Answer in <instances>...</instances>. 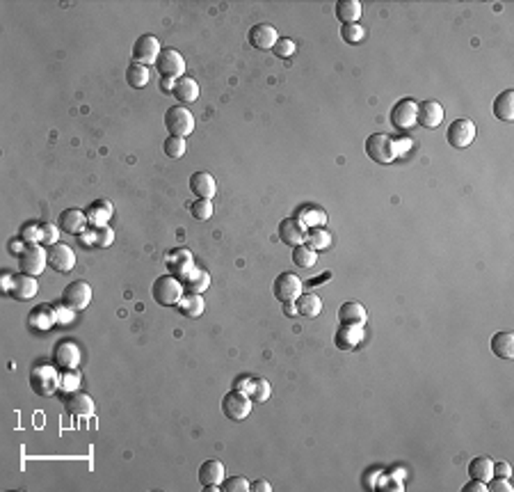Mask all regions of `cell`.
I'll return each instance as SVG.
<instances>
[{
    "label": "cell",
    "mask_w": 514,
    "mask_h": 492,
    "mask_svg": "<svg viewBox=\"0 0 514 492\" xmlns=\"http://www.w3.org/2000/svg\"><path fill=\"white\" fill-rule=\"evenodd\" d=\"M64 410L73 417H89V414H94V401H92V396L75 389V392H66Z\"/></svg>",
    "instance_id": "23"
},
{
    "label": "cell",
    "mask_w": 514,
    "mask_h": 492,
    "mask_svg": "<svg viewBox=\"0 0 514 492\" xmlns=\"http://www.w3.org/2000/svg\"><path fill=\"white\" fill-rule=\"evenodd\" d=\"M247 37H249V44L258 51L274 49V44L279 42L277 28H272L270 23H256L254 28H249V35Z\"/></svg>",
    "instance_id": "18"
},
{
    "label": "cell",
    "mask_w": 514,
    "mask_h": 492,
    "mask_svg": "<svg viewBox=\"0 0 514 492\" xmlns=\"http://www.w3.org/2000/svg\"><path fill=\"white\" fill-rule=\"evenodd\" d=\"M64 375L66 378L62 380V389H64V392H75V389H78V382H80V373L71 368V371L64 373Z\"/></svg>",
    "instance_id": "48"
},
{
    "label": "cell",
    "mask_w": 514,
    "mask_h": 492,
    "mask_svg": "<svg viewBox=\"0 0 514 492\" xmlns=\"http://www.w3.org/2000/svg\"><path fill=\"white\" fill-rule=\"evenodd\" d=\"M368 318V312L366 307L361 303H356V300H350V303H343L341 309H339V320L341 323H347V325H363Z\"/></svg>",
    "instance_id": "28"
},
{
    "label": "cell",
    "mask_w": 514,
    "mask_h": 492,
    "mask_svg": "<svg viewBox=\"0 0 514 492\" xmlns=\"http://www.w3.org/2000/svg\"><path fill=\"white\" fill-rule=\"evenodd\" d=\"M441 121H443V108H441L439 101L430 99V101L418 104V108H416V124H421L425 128H437Z\"/></svg>",
    "instance_id": "17"
},
{
    "label": "cell",
    "mask_w": 514,
    "mask_h": 492,
    "mask_svg": "<svg viewBox=\"0 0 514 492\" xmlns=\"http://www.w3.org/2000/svg\"><path fill=\"white\" fill-rule=\"evenodd\" d=\"M318 261V252H313L308 245H295L293 248V263L297 266V268H311Z\"/></svg>",
    "instance_id": "39"
},
{
    "label": "cell",
    "mask_w": 514,
    "mask_h": 492,
    "mask_svg": "<svg viewBox=\"0 0 514 492\" xmlns=\"http://www.w3.org/2000/svg\"><path fill=\"white\" fill-rule=\"evenodd\" d=\"M190 213L195 220H210L212 218V202L210 200H195L190 204Z\"/></svg>",
    "instance_id": "41"
},
{
    "label": "cell",
    "mask_w": 514,
    "mask_h": 492,
    "mask_svg": "<svg viewBox=\"0 0 514 492\" xmlns=\"http://www.w3.org/2000/svg\"><path fill=\"white\" fill-rule=\"evenodd\" d=\"M485 490H487V483L476 481V478H473L471 483H466L464 488H462V492H485Z\"/></svg>",
    "instance_id": "51"
},
{
    "label": "cell",
    "mask_w": 514,
    "mask_h": 492,
    "mask_svg": "<svg viewBox=\"0 0 514 492\" xmlns=\"http://www.w3.org/2000/svg\"><path fill=\"white\" fill-rule=\"evenodd\" d=\"M361 16V3L359 0H339L336 3V19L347 25V23H356Z\"/></svg>",
    "instance_id": "31"
},
{
    "label": "cell",
    "mask_w": 514,
    "mask_h": 492,
    "mask_svg": "<svg viewBox=\"0 0 514 492\" xmlns=\"http://www.w3.org/2000/svg\"><path fill=\"white\" fill-rule=\"evenodd\" d=\"M62 305H66L69 309L73 312H82L85 307L92 303V286H89L85 279H75V282H69L62 291Z\"/></svg>",
    "instance_id": "6"
},
{
    "label": "cell",
    "mask_w": 514,
    "mask_h": 492,
    "mask_svg": "<svg viewBox=\"0 0 514 492\" xmlns=\"http://www.w3.org/2000/svg\"><path fill=\"white\" fill-rule=\"evenodd\" d=\"M366 154L370 161L380 163V165H389L397 159L395 154V140L387 133H375L366 140Z\"/></svg>",
    "instance_id": "3"
},
{
    "label": "cell",
    "mask_w": 514,
    "mask_h": 492,
    "mask_svg": "<svg viewBox=\"0 0 514 492\" xmlns=\"http://www.w3.org/2000/svg\"><path fill=\"white\" fill-rule=\"evenodd\" d=\"M160 42L154 35H142L137 37V42L133 44V62L137 65H156L158 56H160Z\"/></svg>",
    "instance_id": "12"
},
{
    "label": "cell",
    "mask_w": 514,
    "mask_h": 492,
    "mask_svg": "<svg viewBox=\"0 0 514 492\" xmlns=\"http://www.w3.org/2000/svg\"><path fill=\"white\" fill-rule=\"evenodd\" d=\"M39 231H41V238H39L41 245H55V243H58V234H60L58 224H51V222L39 224Z\"/></svg>",
    "instance_id": "44"
},
{
    "label": "cell",
    "mask_w": 514,
    "mask_h": 492,
    "mask_svg": "<svg viewBox=\"0 0 514 492\" xmlns=\"http://www.w3.org/2000/svg\"><path fill=\"white\" fill-rule=\"evenodd\" d=\"M27 323H30L32 330H48V327H53L58 323V314H55V307L51 305H37L32 307L30 316H27Z\"/></svg>",
    "instance_id": "25"
},
{
    "label": "cell",
    "mask_w": 514,
    "mask_h": 492,
    "mask_svg": "<svg viewBox=\"0 0 514 492\" xmlns=\"http://www.w3.org/2000/svg\"><path fill=\"white\" fill-rule=\"evenodd\" d=\"M171 94H174V99L178 101V106L195 104V101L199 99V83L190 76H181L174 83V90H171Z\"/></svg>",
    "instance_id": "27"
},
{
    "label": "cell",
    "mask_w": 514,
    "mask_h": 492,
    "mask_svg": "<svg viewBox=\"0 0 514 492\" xmlns=\"http://www.w3.org/2000/svg\"><path fill=\"white\" fill-rule=\"evenodd\" d=\"M178 279H181L183 289H188L190 293H201L210 286V277L208 272H206L204 268H195V266H188L183 272H178L176 275Z\"/></svg>",
    "instance_id": "19"
},
{
    "label": "cell",
    "mask_w": 514,
    "mask_h": 492,
    "mask_svg": "<svg viewBox=\"0 0 514 492\" xmlns=\"http://www.w3.org/2000/svg\"><path fill=\"white\" fill-rule=\"evenodd\" d=\"M329 277H332V272H325V275H320L318 279H311V282H308V286H320V284L325 282V279H329Z\"/></svg>",
    "instance_id": "55"
},
{
    "label": "cell",
    "mask_w": 514,
    "mask_h": 492,
    "mask_svg": "<svg viewBox=\"0 0 514 492\" xmlns=\"http://www.w3.org/2000/svg\"><path fill=\"white\" fill-rule=\"evenodd\" d=\"M295 307H297L299 316L315 318V316H320V312H322V300L315 296V293H302V296L295 300Z\"/></svg>",
    "instance_id": "33"
},
{
    "label": "cell",
    "mask_w": 514,
    "mask_h": 492,
    "mask_svg": "<svg viewBox=\"0 0 514 492\" xmlns=\"http://www.w3.org/2000/svg\"><path fill=\"white\" fill-rule=\"evenodd\" d=\"M249 490L254 492H272V485L265 481V478H256L254 483H249Z\"/></svg>",
    "instance_id": "50"
},
{
    "label": "cell",
    "mask_w": 514,
    "mask_h": 492,
    "mask_svg": "<svg viewBox=\"0 0 514 492\" xmlns=\"http://www.w3.org/2000/svg\"><path fill=\"white\" fill-rule=\"evenodd\" d=\"M487 490H491V492H512V485L507 483V478H500V476H496V481H489V485H487Z\"/></svg>",
    "instance_id": "49"
},
{
    "label": "cell",
    "mask_w": 514,
    "mask_h": 492,
    "mask_svg": "<svg viewBox=\"0 0 514 492\" xmlns=\"http://www.w3.org/2000/svg\"><path fill=\"white\" fill-rule=\"evenodd\" d=\"M493 115L503 121H514V90L500 92L493 101Z\"/></svg>",
    "instance_id": "34"
},
{
    "label": "cell",
    "mask_w": 514,
    "mask_h": 492,
    "mask_svg": "<svg viewBox=\"0 0 514 492\" xmlns=\"http://www.w3.org/2000/svg\"><path fill=\"white\" fill-rule=\"evenodd\" d=\"M304 245H308V248H311L313 252L329 250V245H332V236H329V231H325V229L311 227V229H306Z\"/></svg>",
    "instance_id": "37"
},
{
    "label": "cell",
    "mask_w": 514,
    "mask_h": 492,
    "mask_svg": "<svg viewBox=\"0 0 514 492\" xmlns=\"http://www.w3.org/2000/svg\"><path fill=\"white\" fill-rule=\"evenodd\" d=\"M156 69L162 78H169V80L181 78V76H185V60L178 51L164 49V51H160V56H158V60H156Z\"/></svg>",
    "instance_id": "10"
},
{
    "label": "cell",
    "mask_w": 514,
    "mask_h": 492,
    "mask_svg": "<svg viewBox=\"0 0 514 492\" xmlns=\"http://www.w3.org/2000/svg\"><path fill=\"white\" fill-rule=\"evenodd\" d=\"M39 238H41V231H39L37 224H27V227L21 231V241H25V245L27 243H39Z\"/></svg>",
    "instance_id": "47"
},
{
    "label": "cell",
    "mask_w": 514,
    "mask_h": 492,
    "mask_svg": "<svg viewBox=\"0 0 514 492\" xmlns=\"http://www.w3.org/2000/svg\"><path fill=\"white\" fill-rule=\"evenodd\" d=\"M87 220H89V218L82 213L80 209H64L58 218V227L62 231H66V234H71V236H82V234H85Z\"/></svg>",
    "instance_id": "16"
},
{
    "label": "cell",
    "mask_w": 514,
    "mask_h": 492,
    "mask_svg": "<svg viewBox=\"0 0 514 492\" xmlns=\"http://www.w3.org/2000/svg\"><path fill=\"white\" fill-rule=\"evenodd\" d=\"M30 387L37 396H53L62 389V375L48 364L34 366L30 371Z\"/></svg>",
    "instance_id": "2"
},
{
    "label": "cell",
    "mask_w": 514,
    "mask_h": 492,
    "mask_svg": "<svg viewBox=\"0 0 514 492\" xmlns=\"http://www.w3.org/2000/svg\"><path fill=\"white\" fill-rule=\"evenodd\" d=\"M469 474H471V478H476V481L489 483L493 478V460L487 456L473 458V460L469 462Z\"/></svg>",
    "instance_id": "30"
},
{
    "label": "cell",
    "mask_w": 514,
    "mask_h": 492,
    "mask_svg": "<svg viewBox=\"0 0 514 492\" xmlns=\"http://www.w3.org/2000/svg\"><path fill=\"white\" fill-rule=\"evenodd\" d=\"M363 339V325H347V323H341V327L336 330V339L334 344L339 351H354L356 346L361 344Z\"/></svg>",
    "instance_id": "21"
},
{
    "label": "cell",
    "mask_w": 514,
    "mask_h": 492,
    "mask_svg": "<svg viewBox=\"0 0 514 492\" xmlns=\"http://www.w3.org/2000/svg\"><path fill=\"white\" fill-rule=\"evenodd\" d=\"M164 128L169 131V135H176V138H188V135L195 131V117L185 106H171L167 113H164Z\"/></svg>",
    "instance_id": "4"
},
{
    "label": "cell",
    "mask_w": 514,
    "mask_h": 492,
    "mask_svg": "<svg viewBox=\"0 0 514 492\" xmlns=\"http://www.w3.org/2000/svg\"><path fill=\"white\" fill-rule=\"evenodd\" d=\"M277 231H279L281 243L291 245V248L302 245L304 243V236H306V227L297 220V218H286V220H281Z\"/></svg>",
    "instance_id": "20"
},
{
    "label": "cell",
    "mask_w": 514,
    "mask_h": 492,
    "mask_svg": "<svg viewBox=\"0 0 514 492\" xmlns=\"http://www.w3.org/2000/svg\"><path fill=\"white\" fill-rule=\"evenodd\" d=\"M491 351L496 358L512 360L514 358V334L512 332H496L491 337Z\"/></svg>",
    "instance_id": "32"
},
{
    "label": "cell",
    "mask_w": 514,
    "mask_h": 492,
    "mask_svg": "<svg viewBox=\"0 0 514 492\" xmlns=\"http://www.w3.org/2000/svg\"><path fill=\"white\" fill-rule=\"evenodd\" d=\"M284 312H286V316H295V314H297V307H295V303H284Z\"/></svg>",
    "instance_id": "54"
},
{
    "label": "cell",
    "mask_w": 514,
    "mask_h": 492,
    "mask_svg": "<svg viewBox=\"0 0 514 492\" xmlns=\"http://www.w3.org/2000/svg\"><path fill=\"white\" fill-rule=\"evenodd\" d=\"M48 266V252L41 248V243H27L19 255V268L25 275H41Z\"/></svg>",
    "instance_id": "5"
},
{
    "label": "cell",
    "mask_w": 514,
    "mask_h": 492,
    "mask_svg": "<svg viewBox=\"0 0 514 492\" xmlns=\"http://www.w3.org/2000/svg\"><path fill=\"white\" fill-rule=\"evenodd\" d=\"M302 289H304V284L295 272H281L272 284V293L279 303H295L302 296Z\"/></svg>",
    "instance_id": "8"
},
{
    "label": "cell",
    "mask_w": 514,
    "mask_h": 492,
    "mask_svg": "<svg viewBox=\"0 0 514 492\" xmlns=\"http://www.w3.org/2000/svg\"><path fill=\"white\" fill-rule=\"evenodd\" d=\"M37 289H39L37 279H34L32 275H25V272H19V275H12L10 291L7 293L16 300H30V298H34Z\"/></svg>",
    "instance_id": "22"
},
{
    "label": "cell",
    "mask_w": 514,
    "mask_h": 492,
    "mask_svg": "<svg viewBox=\"0 0 514 492\" xmlns=\"http://www.w3.org/2000/svg\"><path fill=\"white\" fill-rule=\"evenodd\" d=\"M295 42L293 39H279L277 44H274V53H277V58H284V60H288L295 53Z\"/></svg>",
    "instance_id": "46"
},
{
    "label": "cell",
    "mask_w": 514,
    "mask_h": 492,
    "mask_svg": "<svg viewBox=\"0 0 514 492\" xmlns=\"http://www.w3.org/2000/svg\"><path fill=\"white\" fill-rule=\"evenodd\" d=\"M341 37H343V42L356 44V42H361V39H363V28L359 23H347V25H343V28H341Z\"/></svg>",
    "instance_id": "43"
},
{
    "label": "cell",
    "mask_w": 514,
    "mask_h": 492,
    "mask_svg": "<svg viewBox=\"0 0 514 492\" xmlns=\"http://www.w3.org/2000/svg\"><path fill=\"white\" fill-rule=\"evenodd\" d=\"M183 284L176 275H160L151 286V296L160 307H174L183 298Z\"/></svg>",
    "instance_id": "1"
},
{
    "label": "cell",
    "mask_w": 514,
    "mask_h": 492,
    "mask_svg": "<svg viewBox=\"0 0 514 492\" xmlns=\"http://www.w3.org/2000/svg\"><path fill=\"white\" fill-rule=\"evenodd\" d=\"M162 149L169 159H181V156H185V152H188V145H185V138L169 135V138L162 142Z\"/></svg>",
    "instance_id": "40"
},
{
    "label": "cell",
    "mask_w": 514,
    "mask_h": 492,
    "mask_svg": "<svg viewBox=\"0 0 514 492\" xmlns=\"http://www.w3.org/2000/svg\"><path fill=\"white\" fill-rule=\"evenodd\" d=\"M89 211H92V213L87 215L89 220H92V222H103L106 218L112 215L114 209H112V204H110V202H96V204H92V207H89Z\"/></svg>",
    "instance_id": "42"
},
{
    "label": "cell",
    "mask_w": 514,
    "mask_h": 492,
    "mask_svg": "<svg viewBox=\"0 0 514 492\" xmlns=\"http://www.w3.org/2000/svg\"><path fill=\"white\" fill-rule=\"evenodd\" d=\"M222 490L224 492H247L249 490V481L243 476H231V478H226V481H222Z\"/></svg>",
    "instance_id": "45"
},
{
    "label": "cell",
    "mask_w": 514,
    "mask_h": 492,
    "mask_svg": "<svg viewBox=\"0 0 514 492\" xmlns=\"http://www.w3.org/2000/svg\"><path fill=\"white\" fill-rule=\"evenodd\" d=\"M176 307H178V312H181L183 316L199 318L206 309V303H204V298L199 296V293H185V296L178 300Z\"/></svg>",
    "instance_id": "29"
},
{
    "label": "cell",
    "mask_w": 514,
    "mask_h": 492,
    "mask_svg": "<svg viewBox=\"0 0 514 492\" xmlns=\"http://www.w3.org/2000/svg\"><path fill=\"white\" fill-rule=\"evenodd\" d=\"M126 80L130 83V87H135V90H142V87L149 85L151 69H149V67H144V65L130 62L128 69H126Z\"/></svg>",
    "instance_id": "36"
},
{
    "label": "cell",
    "mask_w": 514,
    "mask_h": 492,
    "mask_svg": "<svg viewBox=\"0 0 514 492\" xmlns=\"http://www.w3.org/2000/svg\"><path fill=\"white\" fill-rule=\"evenodd\" d=\"M190 190L197 195V200H212L217 193V183L210 172H195L190 176Z\"/></svg>",
    "instance_id": "24"
},
{
    "label": "cell",
    "mask_w": 514,
    "mask_h": 492,
    "mask_svg": "<svg viewBox=\"0 0 514 492\" xmlns=\"http://www.w3.org/2000/svg\"><path fill=\"white\" fill-rule=\"evenodd\" d=\"M224 478V465L219 460H204L201 467H199V483L204 488H219ZM222 490V488H219Z\"/></svg>",
    "instance_id": "26"
},
{
    "label": "cell",
    "mask_w": 514,
    "mask_h": 492,
    "mask_svg": "<svg viewBox=\"0 0 514 492\" xmlns=\"http://www.w3.org/2000/svg\"><path fill=\"white\" fill-rule=\"evenodd\" d=\"M295 218H297V220H299L302 224H304L306 229H311V227H322V224H325V220H327L325 211H322L320 207H304Z\"/></svg>",
    "instance_id": "38"
},
{
    "label": "cell",
    "mask_w": 514,
    "mask_h": 492,
    "mask_svg": "<svg viewBox=\"0 0 514 492\" xmlns=\"http://www.w3.org/2000/svg\"><path fill=\"white\" fill-rule=\"evenodd\" d=\"M174 83H176V80L162 78V80H160V87H162V92H171V90H174Z\"/></svg>",
    "instance_id": "53"
},
{
    "label": "cell",
    "mask_w": 514,
    "mask_h": 492,
    "mask_svg": "<svg viewBox=\"0 0 514 492\" xmlns=\"http://www.w3.org/2000/svg\"><path fill=\"white\" fill-rule=\"evenodd\" d=\"M510 465H507V462H496V465H493V476H500V478H507V476H510Z\"/></svg>",
    "instance_id": "52"
},
{
    "label": "cell",
    "mask_w": 514,
    "mask_h": 492,
    "mask_svg": "<svg viewBox=\"0 0 514 492\" xmlns=\"http://www.w3.org/2000/svg\"><path fill=\"white\" fill-rule=\"evenodd\" d=\"M222 412L226 419L231 421H243L252 412V399L240 389H231L229 394H224L222 399Z\"/></svg>",
    "instance_id": "7"
},
{
    "label": "cell",
    "mask_w": 514,
    "mask_h": 492,
    "mask_svg": "<svg viewBox=\"0 0 514 492\" xmlns=\"http://www.w3.org/2000/svg\"><path fill=\"white\" fill-rule=\"evenodd\" d=\"M476 124H473V119L469 117H459L455 119L452 124L448 126V131H445V138H448V145L455 147V149H464L469 147L473 140H476Z\"/></svg>",
    "instance_id": "9"
},
{
    "label": "cell",
    "mask_w": 514,
    "mask_h": 492,
    "mask_svg": "<svg viewBox=\"0 0 514 492\" xmlns=\"http://www.w3.org/2000/svg\"><path fill=\"white\" fill-rule=\"evenodd\" d=\"M48 266L58 272H71L75 268V252L71 250V245L64 243H55L48 250Z\"/></svg>",
    "instance_id": "13"
},
{
    "label": "cell",
    "mask_w": 514,
    "mask_h": 492,
    "mask_svg": "<svg viewBox=\"0 0 514 492\" xmlns=\"http://www.w3.org/2000/svg\"><path fill=\"white\" fill-rule=\"evenodd\" d=\"M82 241L94 245V248H108L114 241V231L108 224H99V227L89 229V234H82Z\"/></svg>",
    "instance_id": "35"
},
{
    "label": "cell",
    "mask_w": 514,
    "mask_h": 492,
    "mask_svg": "<svg viewBox=\"0 0 514 492\" xmlns=\"http://www.w3.org/2000/svg\"><path fill=\"white\" fill-rule=\"evenodd\" d=\"M236 389H240V392H245L247 396H249L252 403H265L272 394L270 382H267L265 378H247V375L236 382Z\"/></svg>",
    "instance_id": "14"
},
{
    "label": "cell",
    "mask_w": 514,
    "mask_h": 492,
    "mask_svg": "<svg viewBox=\"0 0 514 492\" xmlns=\"http://www.w3.org/2000/svg\"><path fill=\"white\" fill-rule=\"evenodd\" d=\"M53 364L64 371H71L80 364V346L71 339H62L53 348Z\"/></svg>",
    "instance_id": "11"
},
{
    "label": "cell",
    "mask_w": 514,
    "mask_h": 492,
    "mask_svg": "<svg viewBox=\"0 0 514 492\" xmlns=\"http://www.w3.org/2000/svg\"><path fill=\"white\" fill-rule=\"evenodd\" d=\"M416 108L418 104L411 99H402L397 101L393 106V110H391V121H393L395 128H400V131H407L416 124Z\"/></svg>",
    "instance_id": "15"
}]
</instances>
